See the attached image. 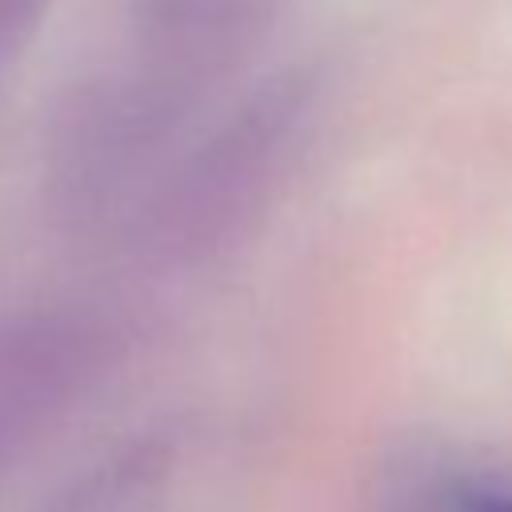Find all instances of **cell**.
I'll use <instances>...</instances> for the list:
<instances>
[{"label":"cell","mask_w":512,"mask_h":512,"mask_svg":"<svg viewBox=\"0 0 512 512\" xmlns=\"http://www.w3.org/2000/svg\"><path fill=\"white\" fill-rule=\"evenodd\" d=\"M300 124L304 88L272 80L188 140L124 228L140 260L164 272H192L236 248L272 200Z\"/></svg>","instance_id":"1"},{"label":"cell","mask_w":512,"mask_h":512,"mask_svg":"<svg viewBox=\"0 0 512 512\" xmlns=\"http://www.w3.org/2000/svg\"><path fill=\"white\" fill-rule=\"evenodd\" d=\"M120 360V328L88 304L0 316V484L100 388Z\"/></svg>","instance_id":"2"},{"label":"cell","mask_w":512,"mask_h":512,"mask_svg":"<svg viewBox=\"0 0 512 512\" xmlns=\"http://www.w3.org/2000/svg\"><path fill=\"white\" fill-rule=\"evenodd\" d=\"M284 0H124L128 56L112 64L188 124L272 32Z\"/></svg>","instance_id":"3"},{"label":"cell","mask_w":512,"mask_h":512,"mask_svg":"<svg viewBox=\"0 0 512 512\" xmlns=\"http://www.w3.org/2000/svg\"><path fill=\"white\" fill-rule=\"evenodd\" d=\"M420 512H512V476H444L420 492Z\"/></svg>","instance_id":"4"},{"label":"cell","mask_w":512,"mask_h":512,"mask_svg":"<svg viewBox=\"0 0 512 512\" xmlns=\"http://www.w3.org/2000/svg\"><path fill=\"white\" fill-rule=\"evenodd\" d=\"M48 0H0V80L24 60Z\"/></svg>","instance_id":"5"}]
</instances>
